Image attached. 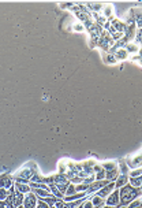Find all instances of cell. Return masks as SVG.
I'll use <instances>...</instances> for the list:
<instances>
[{
	"mask_svg": "<svg viewBox=\"0 0 142 208\" xmlns=\"http://www.w3.org/2000/svg\"><path fill=\"white\" fill-rule=\"evenodd\" d=\"M25 201H26V206L29 204V208H34V206H36V197L34 196H29Z\"/></svg>",
	"mask_w": 142,
	"mask_h": 208,
	"instance_id": "5",
	"label": "cell"
},
{
	"mask_svg": "<svg viewBox=\"0 0 142 208\" xmlns=\"http://www.w3.org/2000/svg\"><path fill=\"white\" fill-rule=\"evenodd\" d=\"M127 49H128V52H137L138 47L134 45V44H130V45H127Z\"/></svg>",
	"mask_w": 142,
	"mask_h": 208,
	"instance_id": "6",
	"label": "cell"
},
{
	"mask_svg": "<svg viewBox=\"0 0 142 208\" xmlns=\"http://www.w3.org/2000/svg\"><path fill=\"white\" fill-rule=\"evenodd\" d=\"M130 167H132V168H140V167H142V156H138L134 160H131Z\"/></svg>",
	"mask_w": 142,
	"mask_h": 208,
	"instance_id": "3",
	"label": "cell"
},
{
	"mask_svg": "<svg viewBox=\"0 0 142 208\" xmlns=\"http://www.w3.org/2000/svg\"><path fill=\"white\" fill-rule=\"evenodd\" d=\"M140 53H141V55H142V48H141V52H140Z\"/></svg>",
	"mask_w": 142,
	"mask_h": 208,
	"instance_id": "7",
	"label": "cell"
},
{
	"mask_svg": "<svg viewBox=\"0 0 142 208\" xmlns=\"http://www.w3.org/2000/svg\"><path fill=\"white\" fill-rule=\"evenodd\" d=\"M127 181H128V177H127V175L122 174V175H120V177H119V179H118V181H116L115 186H118V188H122V186H126V184H127Z\"/></svg>",
	"mask_w": 142,
	"mask_h": 208,
	"instance_id": "2",
	"label": "cell"
},
{
	"mask_svg": "<svg viewBox=\"0 0 142 208\" xmlns=\"http://www.w3.org/2000/svg\"><path fill=\"white\" fill-rule=\"evenodd\" d=\"M107 203L109 204V206H115V204L119 203V192H113V193H111V196H109V198L107 200Z\"/></svg>",
	"mask_w": 142,
	"mask_h": 208,
	"instance_id": "1",
	"label": "cell"
},
{
	"mask_svg": "<svg viewBox=\"0 0 142 208\" xmlns=\"http://www.w3.org/2000/svg\"><path fill=\"white\" fill-rule=\"evenodd\" d=\"M127 49H119V51H118V53H116V58H118V59H126V58H127Z\"/></svg>",
	"mask_w": 142,
	"mask_h": 208,
	"instance_id": "4",
	"label": "cell"
}]
</instances>
